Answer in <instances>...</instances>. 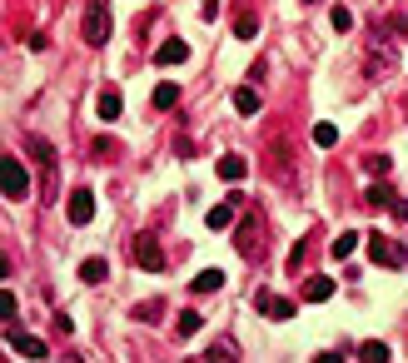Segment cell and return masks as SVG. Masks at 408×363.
Wrapping results in <instances>:
<instances>
[{"instance_id": "obj_1", "label": "cell", "mask_w": 408, "mask_h": 363, "mask_svg": "<svg viewBox=\"0 0 408 363\" xmlns=\"http://www.w3.org/2000/svg\"><path fill=\"white\" fill-rule=\"evenodd\" d=\"M130 254H135V264L144 269V274H160L164 269V249H160V239H155V234H135V244H130Z\"/></svg>"}, {"instance_id": "obj_2", "label": "cell", "mask_w": 408, "mask_h": 363, "mask_svg": "<svg viewBox=\"0 0 408 363\" xmlns=\"http://www.w3.org/2000/svg\"><path fill=\"white\" fill-rule=\"evenodd\" d=\"M105 40H110V6L90 0V10H85V45H105Z\"/></svg>"}, {"instance_id": "obj_3", "label": "cell", "mask_w": 408, "mask_h": 363, "mask_svg": "<svg viewBox=\"0 0 408 363\" xmlns=\"http://www.w3.org/2000/svg\"><path fill=\"white\" fill-rule=\"evenodd\" d=\"M0 175H6V199H25L30 195V175H25V164H20L15 155L0 160Z\"/></svg>"}, {"instance_id": "obj_4", "label": "cell", "mask_w": 408, "mask_h": 363, "mask_svg": "<svg viewBox=\"0 0 408 363\" xmlns=\"http://www.w3.org/2000/svg\"><path fill=\"white\" fill-rule=\"evenodd\" d=\"M369 254H374V264H383V269H403V244H394V239H383V234H374L369 239Z\"/></svg>"}, {"instance_id": "obj_5", "label": "cell", "mask_w": 408, "mask_h": 363, "mask_svg": "<svg viewBox=\"0 0 408 363\" xmlns=\"http://www.w3.org/2000/svg\"><path fill=\"white\" fill-rule=\"evenodd\" d=\"M65 214H70V224H90L95 219V195H90V189H75L70 204H65Z\"/></svg>"}, {"instance_id": "obj_6", "label": "cell", "mask_w": 408, "mask_h": 363, "mask_svg": "<svg viewBox=\"0 0 408 363\" xmlns=\"http://www.w3.org/2000/svg\"><path fill=\"white\" fill-rule=\"evenodd\" d=\"M6 344H10L15 353H25V358H45V344H40V338H30V333H20L15 324H6Z\"/></svg>"}, {"instance_id": "obj_7", "label": "cell", "mask_w": 408, "mask_h": 363, "mask_svg": "<svg viewBox=\"0 0 408 363\" xmlns=\"http://www.w3.org/2000/svg\"><path fill=\"white\" fill-rule=\"evenodd\" d=\"M254 309L269 314V318H294V304H289V298H279V294H254Z\"/></svg>"}, {"instance_id": "obj_8", "label": "cell", "mask_w": 408, "mask_h": 363, "mask_svg": "<svg viewBox=\"0 0 408 363\" xmlns=\"http://www.w3.org/2000/svg\"><path fill=\"white\" fill-rule=\"evenodd\" d=\"M184 60H189V45H184V40H164V45H160V55H155V65L175 70V65H184Z\"/></svg>"}, {"instance_id": "obj_9", "label": "cell", "mask_w": 408, "mask_h": 363, "mask_svg": "<svg viewBox=\"0 0 408 363\" xmlns=\"http://www.w3.org/2000/svg\"><path fill=\"white\" fill-rule=\"evenodd\" d=\"M304 298H314V304L334 298V279H329V274H314V279H304Z\"/></svg>"}, {"instance_id": "obj_10", "label": "cell", "mask_w": 408, "mask_h": 363, "mask_svg": "<svg viewBox=\"0 0 408 363\" xmlns=\"http://www.w3.org/2000/svg\"><path fill=\"white\" fill-rule=\"evenodd\" d=\"M259 90H254V85H239V90H234V110H239V115H259Z\"/></svg>"}, {"instance_id": "obj_11", "label": "cell", "mask_w": 408, "mask_h": 363, "mask_svg": "<svg viewBox=\"0 0 408 363\" xmlns=\"http://www.w3.org/2000/svg\"><path fill=\"white\" fill-rule=\"evenodd\" d=\"M249 175V164H244V155H224L219 160V179H229V184H239Z\"/></svg>"}, {"instance_id": "obj_12", "label": "cell", "mask_w": 408, "mask_h": 363, "mask_svg": "<svg viewBox=\"0 0 408 363\" xmlns=\"http://www.w3.org/2000/svg\"><path fill=\"white\" fill-rule=\"evenodd\" d=\"M214 234H219V229H234V204H214L209 209V219H204Z\"/></svg>"}, {"instance_id": "obj_13", "label": "cell", "mask_w": 408, "mask_h": 363, "mask_svg": "<svg viewBox=\"0 0 408 363\" xmlns=\"http://www.w3.org/2000/svg\"><path fill=\"white\" fill-rule=\"evenodd\" d=\"M195 294H214V289H224V274L219 269H204V274H195V284H189Z\"/></svg>"}, {"instance_id": "obj_14", "label": "cell", "mask_w": 408, "mask_h": 363, "mask_svg": "<svg viewBox=\"0 0 408 363\" xmlns=\"http://www.w3.org/2000/svg\"><path fill=\"white\" fill-rule=\"evenodd\" d=\"M105 274H110V264H105V259H85V264H80V279H85V284H105Z\"/></svg>"}, {"instance_id": "obj_15", "label": "cell", "mask_w": 408, "mask_h": 363, "mask_svg": "<svg viewBox=\"0 0 408 363\" xmlns=\"http://www.w3.org/2000/svg\"><path fill=\"white\" fill-rule=\"evenodd\" d=\"M95 110H100V120H120V95H115V90H105V95L95 100Z\"/></svg>"}, {"instance_id": "obj_16", "label": "cell", "mask_w": 408, "mask_h": 363, "mask_svg": "<svg viewBox=\"0 0 408 363\" xmlns=\"http://www.w3.org/2000/svg\"><path fill=\"white\" fill-rule=\"evenodd\" d=\"M314 144H319V149H334V144H339V130H334L329 120H319V124H314Z\"/></svg>"}, {"instance_id": "obj_17", "label": "cell", "mask_w": 408, "mask_h": 363, "mask_svg": "<svg viewBox=\"0 0 408 363\" xmlns=\"http://www.w3.org/2000/svg\"><path fill=\"white\" fill-rule=\"evenodd\" d=\"M175 100H180V90H175V85H155V110H175Z\"/></svg>"}, {"instance_id": "obj_18", "label": "cell", "mask_w": 408, "mask_h": 363, "mask_svg": "<svg viewBox=\"0 0 408 363\" xmlns=\"http://www.w3.org/2000/svg\"><path fill=\"white\" fill-rule=\"evenodd\" d=\"M369 204H398V195H394V184H369Z\"/></svg>"}, {"instance_id": "obj_19", "label": "cell", "mask_w": 408, "mask_h": 363, "mask_svg": "<svg viewBox=\"0 0 408 363\" xmlns=\"http://www.w3.org/2000/svg\"><path fill=\"white\" fill-rule=\"evenodd\" d=\"M259 239H264V229L254 224V219H249V224H239V249H244V254H249L254 244H259Z\"/></svg>"}, {"instance_id": "obj_20", "label": "cell", "mask_w": 408, "mask_h": 363, "mask_svg": "<svg viewBox=\"0 0 408 363\" xmlns=\"http://www.w3.org/2000/svg\"><path fill=\"white\" fill-rule=\"evenodd\" d=\"M234 35H239V40H254V35H259V20H254V15L244 10L239 20H234Z\"/></svg>"}, {"instance_id": "obj_21", "label": "cell", "mask_w": 408, "mask_h": 363, "mask_svg": "<svg viewBox=\"0 0 408 363\" xmlns=\"http://www.w3.org/2000/svg\"><path fill=\"white\" fill-rule=\"evenodd\" d=\"M25 149H30V160H40V164H50V160H55L50 140H25Z\"/></svg>"}, {"instance_id": "obj_22", "label": "cell", "mask_w": 408, "mask_h": 363, "mask_svg": "<svg viewBox=\"0 0 408 363\" xmlns=\"http://www.w3.org/2000/svg\"><path fill=\"white\" fill-rule=\"evenodd\" d=\"M354 249H358V234H339L334 239V259H349Z\"/></svg>"}, {"instance_id": "obj_23", "label": "cell", "mask_w": 408, "mask_h": 363, "mask_svg": "<svg viewBox=\"0 0 408 363\" xmlns=\"http://www.w3.org/2000/svg\"><path fill=\"white\" fill-rule=\"evenodd\" d=\"M329 25H334V30L343 35V30H354V15L343 10V6H334V10H329Z\"/></svg>"}, {"instance_id": "obj_24", "label": "cell", "mask_w": 408, "mask_h": 363, "mask_svg": "<svg viewBox=\"0 0 408 363\" xmlns=\"http://www.w3.org/2000/svg\"><path fill=\"white\" fill-rule=\"evenodd\" d=\"M0 318L15 324V294H10V289H0Z\"/></svg>"}, {"instance_id": "obj_25", "label": "cell", "mask_w": 408, "mask_h": 363, "mask_svg": "<svg viewBox=\"0 0 408 363\" xmlns=\"http://www.w3.org/2000/svg\"><path fill=\"white\" fill-rule=\"evenodd\" d=\"M274 164H279V175H289V149H284V135L274 140Z\"/></svg>"}, {"instance_id": "obj_26", "label": "cell", "mask_w": 408, "mask_h": 363, "mask_svg": "<svg viewBox=\"0 0 408 363\" xmlns=\"http://www.w3.org/2000/svg\"><path fill=\"white\" fill-rule=\"evenodd\" d=\"M180 333H200V314H195V309L180 314Z\"/></svg>"}, {"instance_id": "obj_27", "label": "cell", "mask_w": 408, "mask_h": 363, "mask_svg": "<svg viewBox=\"0 0 408 363\" xmlns=\"http://www.w3.org/2000/svg\"><path fill=\"white\" fill-rule=\"evenodd\" d=\"M358 353H363V358H378V363H383V358H389V344H363Z\"/></svg>"}, {"instance_id": "obj_28", "label": "cell", "mask_w": 408, "mask_h": 363, "mask_svg": "<svg viewBox=\"0 0 408 363\" xmlns=\"http://www.w3.org/2000/svg\"><path fill=\"white\" fill-rule=\"evenodd\" d=\"M363 164H369V169H374V175H383V169H389V155H369V160H363Z\"/></svg>"}, {"instance_id": "obj_29", "label": "cell", "mask_w": 408, "mask_h": 363, "mask_svg": "<svg viewBox=\"0 0 408 363\" xmlns=\"http://www.w3.org/2000/svg\"><path fill=\"white\" fill-rule=\"evenodd\" d=\"M304 6H319V0H304Z\"/></svg>"}]
</instances>
